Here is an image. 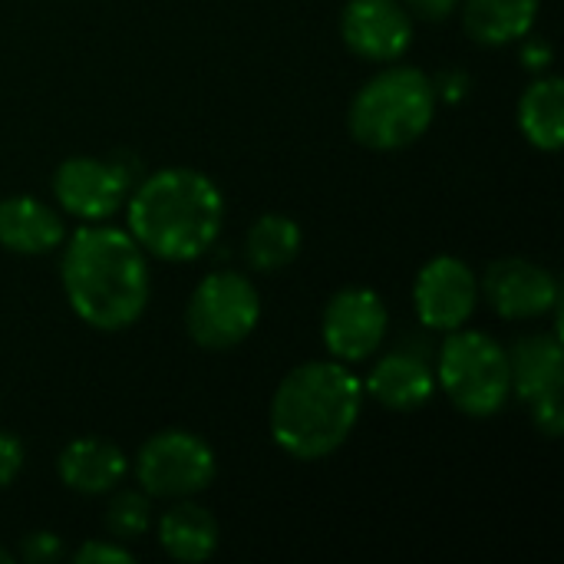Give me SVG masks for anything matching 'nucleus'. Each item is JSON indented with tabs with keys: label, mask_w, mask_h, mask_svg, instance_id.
I'll return each mask as SVG.
<instances>
[{
	"label": "nucleus",
	"mask_w": 564,
	"mask_h": 564,
	"mask_svg": "<svg viewBox=\"0 0 564 564\" xmlns=\"http://www.w3.org/2000/svg\"><path fill=\"white\" fill-rule=\"evenodd\" d=\"M509 373H512V390L525 400H545L558 397L564 380V354L558 334H529L516 340L509 354Z\"/></svg>",
	"instance_id": "dca6fc26"
},
{
	"label": "nucleus",
	"mask_w": 564,
	"mask_h": 564,
	"mask_svg": "<svg viewBox=\"0 0 564 564\" xmlns=\"http://www.w3.org/2000/svg\"><path fill=\"white\" fill-rule=\"evenodd\" d=\"M218 522L208 509L182 502L159 519V545L175 562H208L218 549Z\"/></svg>",
	"instance_id": "a211bd4d"
},
{
	"label": "nucleus",
	"mask_w": 564,
	"mask_h": 564,
	"mask_svg": "<svg viewBox=\"0 0 564 564\" xmlns=\"http://www.w3.org/2000/svg\"><path fill=\"white\" fill-rule=\"evenodd\" d=\"M367 390L393 413H413L426 406L436 393V373L423 354L413 350H390L373 364L367 377Z\"/></svg>",
	"instance_id": "ddd939ff"
},
{
	"label": "nucleus",
	"mask_w": 564,
	"mask_h": 564,
	"mask_svg": "<svg viewBox=\"0 0 564 564\" xmlns=\"http://www.w3.org/2000/svg\"><path fill=\"white\" fill-rule=\"evenodd\" d=\"M304 235L294 218L268 212L245 235V258L254 271H281L301 254Z\"/></svg>",
	"instance_id": "aec40b11"
},
{
	"label": "nucleus",
	"mask_w": 564,
	"mask_h": 564,
	"mask_svg": "<svg viewBox=\"0 0 564 564\" xmlns=\"http://www.w3.org/2000/svg\"><path fill=\"white\" fill-rule=\"evenodd\" d=\"M225 198L195 169H162L142 178L129 198V235L162 261H195L221 235Z\"/></svg>",
	"instance_id": "7ed1b4c3"
},
{
	"label": "nucleus",
	"mask_w": 564,
	"mask_h": 564,
	"mask_svg": "<svg viewBox=\"0 0 564 564\" xmlns=\"http://www.w3.org/2000/svg\"><path fill=\"white\" fill-rule=\"evenodd\" d=\"M406 3L423 20H446L459 7V0H406Z\"/></svg>",
	"instance_id": "cd10ccee"
},
{
	"label": "nucleus",
	"mask_w": 564,
	"mask_h": 564,
	"mask_svg": "<svg viewBox=\"0 0 564 564\" xmlns=\"http://www.w3.org/2000/svg\"><path fill=\"white\" fill-rule=\"evenodd\" d=\"M433 89H436V99L443 96L446 102H456V99H463V96H466V89H469V76H466V73H459V69H449V73H443L440 79H433Z\"/></svg>",
	"instance_id": "a878e982"
},
{
	"label": "nucleus",
	"mask_w": 564,
	"mask_h": 564,
	"mask_svg": "<svg viewBox=\"0 0 564 564\" xmlns=\"http://www.w3.org/2000/svg\"><path fill=\"white\" fill-rule=\"evenodd\" d=\"M390 327L387 304L370 288H344L324 311V344L340 364L370 360Z\"/></svg>",
	"instance_id": "9d476101"
},
{
	"label": "nucleus",
	"mask_w": 564,
	"mask_h": 564,
	"mask_svg": "<svg viewBox=\"0 0 564 564\" xmlns=\"http://www.w3.org/2000/svg\"><path fill=\"white\" fill-rule=\"evenodd\" d=\"M436 383L453 400V406L466 416L486 420L496 416L512 397L509 350L479 330H449L440 364Z\"/></svg>",
	"instance_id": "39448f33"
},
{
	"label": "nucleus",
	"mask_w": 564,
	"mask_h": 564,
	"mask_svg": "<svg viewBox=\"0 0 564 564\" xmlns=\"http://www.w3.org/2000/svg\"><path fill=\"white\" fill-rule=\"evenodd\" d=\"M482 291L489 307L506 321H532L562 304L558 278L525 258H502L489 264Z\"/></svg>",
	"instance_id": "9b49d317"
},
{
	"label": "nucleus",
	"mask_w": 564,
	"mask_h": 564,
	"mask_svg": "<svg viewBox=\"0 0 564 564\" xmlns=\"http://www.w3.org/2000/svg\"><path fill=\"white\" fill-rule=\"evenodd\" d=\"M106 532L119 542H132L139 539L149 522H152V502L145 492H135V489H122L109 499L106 506Z\"/></svg>",
	"instance_id": "412c9836"
},
{
	"label": "nucleus",
	"mask_w": 564,
	"mask_h": 564,
	"mask_svg": "<svg viewBox=\"0 0 564 564\" xmlns=\"http://www.w3.org/2000/svg\"><path fill=\"white\" fill-rule=\"evenodd\" d=\"M135 476L149 499H185L212 486L215 453L188 430H162L142 443Z\"/></svg>",
	"instance_id": "0eeeda50"
},
{
	"label": "nucleus",
	"mask_w": 564,
	"mask_h": 564,
	"mask_svg": "<svg viewBox=\"0 0 564 564\" xmlns=\"http://www.w3.org/2000/svg\"><path fill=\"white\" fill-rule=\"evenodd\" d=\"M73 562L76 564H129L132 562V555L122 549V545H116V539L112 542H106V539H96V542H86L76 555H73Z\"/></svg>",
	"instance_id": "b1692460"
},
{
	"label": "nucleus",
	"mask_w": 564,
	"mask_h": 564,
	"mask_svg": "<svg viewBox=\"0 0 564 564\" xmlns=\"http://www.w3.org/2000/svg\"><path fill=\"white\" fill-rule=\"evenodd\" d=\"M542 0H466L463 26L482 46H506L535 26Z\"/></svg>",
	"instance_id": "f3484780"
},
{
	"label": "nucleus",
	"mask_w": 564,
	"mask_h": 564,
	"mask_svg": "<svg viewBox=\"0 0 564 564\" xmlns=\"http://www.w3.org/2000/svg\"><path fill=\"white\" fill-rule=\"evenodd\" d=\"M479 304V278L476 271L453 258L440 254L426 261L413 281V307L423 327L430 330H459Z\"/></svg>",
	"instance_id": "6e6552de"
},
{
	"label": "nucleus",
	"mask_w": 564,
	"mask_h": 564,
	"mask_svg": "<svg viewBox=\"0 0 564 564\" xmlns=\"http://www.w3.org/2000/svg\"><path fill=\"white\" fill-rule=\"evenodd\" d=\"M340 36L357 56L393 63L413 43V17L397 0H350L340 13Z\"/></svg>",
	"instance_id": "f8f14e48"
},
{
	"label": "nucleus",
	"mask_w": 564,
	"mask_h": 564,
	"mask_svg": "<svg viewBox=\"0 0 564 564\" xmlns=\"http://www.w3.org/2000/svg\"><path fill=\"white\" fill-rule=\"evenodd\" d=\"M364 410V383L340 360H311L294 367L271 400L274 443L301 459H327L354 433Z\"/></svg>",
	"instance_id": "f03ea898"
},
{
	"label": "nucleus",
	"mask_w": 564,
	"mask_h": 564,
	"mask_svg": "<svg viewBox=\"0 0 564 564\" xmlns=\"http://www.w3.org/2000/svg\"><path fill=\"white\" fill-rule=\"evenodd\" d=\"M261 321L258 288L238 271H215L198 281L185 307L188 337L205 350L238 347Z\"/></svg>",
	"instance_id": "423d86ee"
},
{
	"label": "nucleus",
	"mask_w": 564,
	"mask_h": 564,
	"mask_svg": "<svg viewBox=\"0 0 564 564\" xmlns=\"http://www.w3.org/2000/svg\"><path fill=\"white\" fill-rule=\"evenodd\" d=\"M23 443L13 436V433H7V430H0V489H7L17 476H20V469H23Z\"/></svg>",
	"instance_id": "393cba45"
},
{
	"label": "nucleus",
	"mask_w": 564,
	"mask_h": 564,
	"mask_svg": "<svg viewBox=\"0 0 564 564\" xmlns=\"http://www.w3.org/2000/svg\"><path fill=\"white\" fill-rule=\"evenodd\" d=\"M126 469H129V463H126L122 449L106 440H96V436L73 440L56 459V473H59L63 486L79 496L112 492L126 479Z\"/></svg>",
	"instance_id": "4468645a"
},
{
	"label": "nucleus",
	"mask_w": 564,
	"mask_h": 564,
	"mask_svg": "<svg viewBox=\"0 0 564 564\" xmlns=\"http://www.w3.org/2000/svg\"><path fill=\"white\" fill-rule=\"evenodd\" d=\"M436 116L433 79L416 66H387L350 102V132L360 145L397 152L413 145Z\"/></svg>",
	"instance_id": "20e7f679"
},
{
	"label": "nucleus",
	"mask_w": 564,
	"mask_h": 564,
	"mask_svg": "<svg viewBox=\"0 0 564 564\" xmlns=\"http://www.w3.org/2000/svg\"><path fill=\"white\" fill-rule=\"evenodd\" d=\"M522 63L529 66V69H545L549 63H552V43L545 40V36H529L525 43H522Z\"/></svg>",
	"instance_id": "bb28decb"
},
{
	"label": "nucleus",
	"mask_w": 564,
	"mask_h": 564,
	"mask_svg": "<svg viewBox=\"0 0 564 564\" xmlns=\"http://www.w3.org/2000/svg\"><path fill=\"white\" fill-rule=\"evenodd\" d=\"M63 218L50 205L30 195L0 202V248L13 254H50L63 245Z\"/></svg>",
	"instance_id": "2eb2a0df"
},
{
	"label": "nucleus",
	"mask_w": 564,
	"mask_h": 564,
	"mask_svg": "<svg viewBox=\"0 0 564 564\" xmlns=\"http://www.w3.org/2000/svg\"><path fill=\"white\" fill-rule=\"evenodd\" d=\"M519 126L525 139L542 152H558L564 142V83L558 76H539L519 99Z\"/></svg>",
	"instance_id": "6ab92c4d"
},
{
	"label": "nucleus",
	"mask_w": 564,
	"mask_h": 564,
	"mask_svg": "<svg viewBox=\"0 0 564 564\" xmlns=\"http://www.w3.org/2000/svg\"><path fill=\"white\" fill-rule=\"evenodd\" d=\"M20 558L30 564H46L63 558V542L53 532H30L20 542Z\"/></svg>",
	"instance_id": "4be33fe9"
},
{
	"label": "nucleus",
	"mask_w": 564,
	"mask_h": 564,
	"mask_svg": "<svg viewBox=\"0 0 564 564\" xmlns=\"http://www.w3.org/2000/svg\"><path fill=\"white\" fill-rule=\"evenodd\" d=\"M532 410V423L539 426V433H545L549 440H558L564 433V410H562V393L558 397H545L529 403Z\"/></svg>",
	"instance_id": "5701e85b"
},
{
	"label": "nucleus",
	"mask_w": 564,
	"mask_h": 564,
	"mask_svg": "<svg viewBox=\"0 0 564 564\" xmlns=\"http://www.w3.org/2000/svg\"><path fill=\"white\" fill-rule=\"evenodd\" d=\"M59 274L73 314L96 330H126L149 304L145 254L119 228H79L66 241Z\"/></svg>",
	"instance_id": "f257e3e1"
},
{
	"label": "nucleus",
	"mask_w": 564,
	"mask_h": 564,
	"mask_svg": "<svg viewBox=\"0 0 564 564\" xmlns=\"http://www.w3.org/2000/svg\"><path fill=\"white\" fill-rule=\"evenodd\" d=\"M53 195L73 218L106 221L129 195V169L119 159H66L53 175Z\"/></svg>",
	"instance_id": "1a4fd4ad"
},
{
	"label": "nucleus",
	"mask_w": 564,
	"mask_h": 564,
	"mask_svg": "<svg viewBox=\"0 0 564 564\" xmlns=\"http://www.w3.org/2000/svg\"><path fill=\"white\" fill-rule=\"evenodd\" d=\"M0 564H10V552L7 549H0Z\"/></svg>",
	"instance_id": "c85d7f7f"
}]
</instances>
